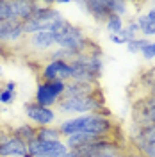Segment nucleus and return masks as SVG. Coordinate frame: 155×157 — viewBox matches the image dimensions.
I'll return each mask as SVG.
<instances>
[{"label":"nucleus","instance_id":"f257e3e1","mask_svg":"<svg viewBox=\"0 0 155 157\" xmlns=\"http://www.w3.org/2000/svg\"><path fill=\"white\" fill-rule=\"evenodd\" d=\"M59 132L62 139L71 136V134H91V136L98 137H111L114 132V121L111 116H104V114H96V113H89V114H80V116H70L64 118L57 125Z\"/></svg>","mask_w":155,"mask_h":157},{"label":"nucleus","instance_id":"f03ea898","mask_svg":"<svg viewBox=\"0 0 155 157\" xmlns=\"http://www.w3.org/2000/svg\"><path fill=\"white\" fill-rule=\"evenodd\" d=\"M70 68H71V80L96 84L102 77V73H104L102 48L96 43L91 41L87 47V52L75 56L70 61Z\"/></svg>","mask_w":155,"mask_h":157},{"label":"nucleus","instance_id":"7ed1b4c3","mask_svg":"<svg viewBox=\"0 0 155 157\" xmlns=\"http://www.w3.org/2000/svg\"><path fill=\"white\" fill-rule=\"evenodd\" d=\"M55 113L66 118L89 114V113L111 116V113L105 107V98L100 89H96L93 95H87V97H62L55 105Z\"/></svg>","mask_w":155,"mask_h":157},{"label":"nucleus","instance_id":"20e7f679","mask_svg":"<svg viewBox=\"0 0 155 157\" xmlns=\"http://www.w3.org/2000/svg\"><path fill=\"white\" fill-rule=\"evenodd\" d=\"M52 34L55 38V47L66 48L70 52H73L75 56H80V54L87 52V47L91 43V39L86 36L84 29L75 25V23H71L66 18L59 20L54 25Z\"/></svg>","mask_w":155,"mask_h":157},{"label":"nucleus","instance_id":"39448f33","mask_svg":"<svg viewBox=\"0 0 155 157\" xmlns=\"http://www.w3.org/2000/svg\"><path fill=\"white\" fill-rule=\"evenodd\" d=\"M64 88H66V82H45L41 80L38 86H36V93H34V102L43 105V107H50L54 109L59 104V100L64 97Z\"/></svg>","mask_w":155,"mask_h":157},{"label":"nucleus","instance_id":"423d86ee","mask_svg":"<svg viewBox=\"0 0 155 157\" xmlns=\"http://www.w3.org/2000/svg\"><path fill=\"white\" fill-rule=\"evenodd\" d=\"M23 114L29 120V123L36 125V127H48V125H54L57 121L55 109L43 107V105L36 104L34 100L23 104Z\"/></svg>","mask_w":155,"mask_h":157},{"label":"nucleus","instance_id":"0eeeda50","mask_svg":"<svg viewBox=\"0 0 155 157\" xmlns=\"http://www.w3.org/2000/svg\"><path fill=\"white\" fill-rule=\"evenodd\" d=\"M39 77L45 82H55V80L68 82V80H71L70 63H66V61H48L39 70Z\"/></svg>","mask_w":155,"mask_h":157},{"label":"nucleus","instance_id":"6e6552de","mask_svg":"<svg viewBox=\"0 0 155 157\" xmlns=\"http://www.w3.org/2000/svg\"><path fill=\"white\" fill-rule=\"evenodd\" d=\"M25 36L23 32V21L20 20H7L0 23V43L2 45H13Z\"/></svg>","mask_w":155,"mask_h":157},{"label":"nucleus","instance_id":"1a4fd4ad","mask_svg":"<svg viewBox=\"0 0 155 157\" xmlns=\"http://www.w3.org/2000/svg\"><path fill=\"white\" fill-rule=\"evenodd\" d=\"M27 47L34 50L36 54H48L52 48H55V38L52 32H36L27 36Z\"/></svg>","mask_w":155,"mask_h":157},{"label":"nucleus","instance_id":"9d476101","mask_svg":"<svg viewBox=\"0 0 155 157\" xmlns=\"http://www.w3.org/2000/svg\"><path fill=\"white\" fill-rule=\"evenodd\" d=\"M78 7L84 9V13L89 14L96 23H105L107 18L111 16L107 0H87V2H78Z\"/></svg>","mask_w":155,"mask_h":157},{"label":"nucleus","instance_id":"9b49d317","mask_svg":"<svg viewBox=\"0 0 155 157\" xmlns=\"http://www.w3.org/2000/svg\"><path fill=\"white\" fill-rule=\"evenodd\" d=\"M155 109V100L150 97L137 100L134 105V125H146L152 123V113Z\"/></svg>","mask_w":155,"mask_h":157},{"label":"nucleus","instance_id":"f8f14e48","mask_svg":"<svg viewBox=\"0 0 155 157\" xmlns=\"http://www.w3.org/2000/svg\"><path fill=\"white\" fill-rule=\"evenodd\" d=\"M27 154H29L27 143H23L13 134L4 145H0V157H25Z\"/></svg>","mask_w":155,"mask_h":157},{"label":"nucleus","instance_id":"ddd939ff","mask_svg":"<svg viewBox=\"0 0 155 157\" xmlns=\"http://www.w3.org/2000/svg\"><path fill=\"white\" fill-rule=\"evenodd\" d=\"M11 9H13V20L27 21L36 13L38 2H34V0H11Z\"/></svg>","mask_w":155,"mask_h":157},{"label":"nucleus","instance_id":"4468645a","mask_svg":"<svg viewBox=\"0 0 155 157\" xmlns=\"http://www.w3.org/2000/svg\"><path fill=\"white\" fill-rule=\"evenodd\" d=\"M96 89H98L96 84L68 80L66 82V88H64V97H87V95H93Z\"/></svg>","mask_w":155,"mask_h":157},{"label":"nucleus","instance_id":"2eb2a0df","mask_svg":"<svg viewBox=\"0 0 155 157\" xmlns=\"http://www.w3.org/2000/svg\"><path fill=\"white\" fill-rule=\"evenodd\" d=\"M11 134L13 136H16L18 139H21L23 143H32V141H36V130H38V127L36 125H32V123H29V121H25V123H20V125H16V127L9 128Z\"/></svg>","mask_w":155,"mask_h":157},{"label":"nucleus","instance_id":"dca6fc26","mask_svg":"<svg viewBox=\"0 0 155 157\" xmlns=\"http://www.w3.org/2000/svg\"><path fill=\"white\" fill-rule=\"evenodd\" d=\"M36 141L54 143V141H62V136H61V132H59V128L55 125L38 127V130H36Z\"/></svg>","mask_w":155,"mask_h":157},{"label":"nucleus","instance_id":"f3484780","mask_svg":"<svg viewBox=\"0 0 155 157\" xmlns=\"http://www.w3.org/2000/svg\"><path fill=\"white\" fill-rule=\"evenodd\" d=\"M136 21H137V25H139V34H143V38L150 39L155 36V21L148 20V16H146L145 13L137 14Z\"/></svg>","mask_w":155,"mask_h":157},{"label":"nucleus","instance_id":"a211bd4d","mask_svg":"<svg viewBox=\"0 0 155 157\" xmlns=\"http://www.w3.org/2000/svg\"><path fill=\"white\" fill-rule=\"evenodd\" d=\"M119 36H121V39H123V41H125V45L128 43V41L139 38V25H137L136 18H130L128 21H127L125 27H123V30L119 32Z\"/></svg>","mask_w":155,"mask_h":157},{"label":"nucleus","instance_id":"6ab92c4d","mask_svg":"<svg viewBox=\"0 0 155 157\" xmlns=\"http://www.w3.org/2000/svg\"><path fill=\"white\" fill-rule=\"evenodd\" d=\"M107 6H109L111 14H116L119 18L128 16V13H130V4L125 0H107Z\"/></svg>","mask_w":155,"mask_h":157},{"label":"nucleus","instance_id":"aec40b11","mask_svg":"<svg viewBox=\"0 0 155 157\" xmlns=\"http://www.w3.org/2000/svg\"><path fill=\"white\" fill-rule=\"evenodd\" d=\"M45 57H47V63H48V61H66V63H70L71 59L75 57V54H73V52H70V50H66V48L55 47V48L50 50Z\"/></svg>","mask_w":155,"mask_h":157},{"label":"nucleus","instance_id":"412c9836","mask_svg":"<svg viewBox=\"0 0 155 157\" xmlns=\"http://www.w3.org/2000/svg\"><path fill=\"white\" fill-rule=\"evenodd\" d=\"M104 25H105V29L109 34H119L123 30V27H125V21H123V18H119L116 14H111Z\"/></svg>","mask_w":155,"mask_h":157},{"label":"nucleus","instance_id":"4be33fe9","mask_svg":"<svg viewBox=\"0 0 155 157\" xmlns=\"http://www.w3.org/2000/svg\"><path fill=\"white\" fill-rule=\"evenodd\" d=\"M152 39H148V38H143V36H139V38H136V39H132V41H128L125 47H127V50L130 52V54H134V56H137V54H141L143 52V48H145L146 45L150 43Z\"/></svg>","mask_w":155,"mask_h":157},{"label":"nucleus","instance_id":"5701e85b","mask_svg":"<svg viewBox=\"0 0 155 157\" xmlns=\"http://www.w3.org/2000/svg\"><path fill=\"white\" fill-rule=\"evenodd\" d=\"M14 100H16V91H11V89L0 86V107L2 105H11Z\"/></svg>","mask_w":155,"mask_h":157},{"label":"nucleus","instance_id":"b1692460","mask_svg":"<svg viewBox=\"0 0 155 157\" xmlns=\"http://www.w3.org/2000/svg\"><path fill=\"white\" fill-rule=\"evenodd\" d=\"M13 20V9H11V0H0V23Z\"/></svg>","mask_w":155,"mask_h":157},{"label":"nucleus","instance_id":"393cba45","mask_svg":"<svg viewBox=\"0 0 155 157\" xmlns=\"http://www.w3.org/2000/svg\"><path fill=\"white\" fill-rule=\"evenodd\" d=\"M141 54H143V57H145L146 61H152V59H155V39H152V41L146 45Z\"/></svg>","mask_w":155,"mask_h":157},{"label":"nucleus","instance_id":"a878e982","mask_svg":"<svg viewBox=\"0 0 155 157\" xmlns=\"http://www.w3.org/2000/svg\"><path fill=\"white\" fill-rule=\"evenodd\" d=\"M109 41H111L112 45H118V47H119V45H125V41L121 39L119 34H109Z\"/></svg>","mask_w":155,"mask_h":157},{"label":"nucleus","instance_id":"bb28decb","mask_svg":"<svg viewBox=\"0 0 155 157\" xmlns=\"http://www.w3.org/2000/svg\"><path fill=\"white\" fill-rule=\"evenodd\" d=\"M143 155H145V157H155V143L148 145V147L143 150Z\"/></svg>","mask_w":155,"mask_h":157},{"label":"nucleus","instance_id":"cd10ccee","mask_svg":"<svg viewBox=\"0 0 155 157\" xmlns=\"http://www.w3.org/2000/svg\"><path fill=\"white\" fill-rule=\"evenodd\" d=\"M96 157H127L125 152H107V154H100Z\"/></svg>","mask_w":155,"mask_h":157},{"label":"nucleus","instance_id":"c85d7f7f","mask_svg":"<svg viewBox=\"0 0 155 157\" xmlns=\"http://www.w3.org/2000/svg\"><path fill=\"white\" fill-rule=\"evenodd\" d=\"M145 14L148 16V20H152V21H155V6H152V7H150V9L146 11Z\"/></svg>","mask_w":155,"mask_h":157},{"label":"nucleus","instance_id":"c756f323","mask_svg":"<svg viewBox=\"0 0 155 157\" xmlns=\"http://www.w3.org/2000/svg\"><path fill=\"white\" fill-rule=\"evenodd\" d=\"M127 157H145L141 152H136V150H132V152H127Z\"/></svg>","mask_w":155,"mask_h":157},{"label":"nucleus","instance_id":"7c9ffc66","mask_svg":"<svg viewBox=\"0 0 155 157\" xmlns=\"http://www.w3.org/2000/svg\"><path fill=\"white\" fill-rule=\"evenodd\" d=\"M148 97L155 100V82L152 84V86H150V89H148Z\"/></svg>","mask_w":155,"mask_h":157},{"label":"nucleus","instance_id":"2f4dec72","mask_svg":"<svg viewBox=\"0 0 155 157\" xmlns=\"http://www.w3.org/2000/svg\"><path fill=\"white\" fill-rule=\"evenodd\" d=\"M152 123H155V109H153V113H152Z\"/></svg>","mask_w":155,"mask_h":157},{"label":"nucleus","instance_id":"473e14b6","mask_svg":"<svg viewBox=\"0 0 155 157\" xmlns=\"http://www.w3.org/2000/svg\"><path fill=\"white\" fill-rule=\"evenodd\" d=\"M2 75H4V68L0 66V78H2Z\"/></svg>","mask_w":155,"mask_h":157}]
</instances>
